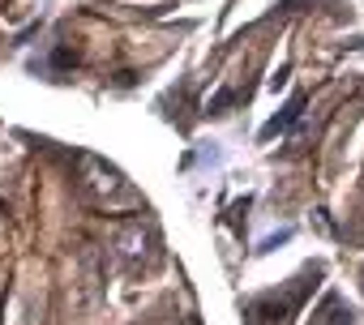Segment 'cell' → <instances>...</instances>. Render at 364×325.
<instances>
[{"label":"cell","mask_w":364,"mask_h":325,"mask_svg":"<svg viewBox=\"0 0 364 325\" xmlns=\"http://www.w3.org/2000/svg\"><path fill=\"white\" fill-rule=\"evenodd\" d=\"M82 189L99 202V206H137V193L129 189V180L116 172V167H107V162H99V158H82Z\"/></svg>","instance_id":"6da1fadb"},{"label":"cell","mask_w":364,"mask_h":325,"mask_svg":"<svg viewBox=\"0 0 364 325\" xmlns=\"http://www.w3.org/2000/svg\"><path fill=\"white\" fill-rule=\"evenodd\" d=\"M116 248H120V257H124L129 265H141V261L150 257V231H146L141 223H133V227H124V231L116 236Z\"/></svg>","instance_id":"7a4b0ae2"},{"label":"cell","mask_w":364,"mask_h":325,"mask_svg":"<svg viewBox=\"0 0 364 325\" xmlns=\"http://www.w3.org/2000/svg\"><path fill=\"white\" fill-rule=\"evenodd\" d=\"M313 325H351V308H347L338 295H326L321 308L313 312Z\"/></svg>","instance_id":"3957f363"},{"label":"cell","mask_w":364,"mask_h":325,"mask_svg":"<svg viewBox=\"0 0 364 325\" xmlns=\"http://www.w3.org/2000/svg\"><path fill=\"white\" fill-rule=\"evenodd\" d=\"M300 111H304V94H296V99H291V103L283 107V116H274V120H270V124L262 128V137H274V133H287V128L296 124V116H300Z\"/></svg>","instance_id":"277c9868"},{"label":"cell","mask_w":364,"mask_h":325,"mask_svg":"<svg viewBox=\"0 0 364 325\" xmlns=\"http://www.w3.org/2000/svg\"><path fill=\"white\" fill-rule=\"evenodd\" d=\"M189 325H193V321H189Z\"/></svg>","instance_id":"5b68a950"}]
</instances>
